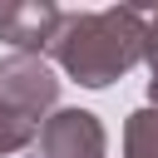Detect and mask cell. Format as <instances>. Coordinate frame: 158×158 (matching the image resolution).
I'll return each mask as SVG.
<instances>
[{"mask_svg":"<svg viewBox=\"0 0 158 158\" xmlns=\"http://www.w3.org/2000/svg\"><path fill=\"white\" fill-rule=\"evenodd\" d=\"M143 5H109V10H64L54 40H49V64L64 69L84 89H109L123 79L133 64H143Z\"/></svg>","mask_w":158,"mask_h":158,"instance_id":"1","label":"cell"},{"mask_svg":"<svg viewBox=\"0 0 158 158\" xmlns=\"http://www.w3.org/2000/svg\"><path fill=\"white\" fill-rule=\"evenodd\" d=\"M0 99L30 118H49L59 104V69L44 54H0Z\"/></svg>","mask_w":158,"mask_h":158,"instance_id":"2","label":"cell"},{"mask_svg":"<svg viewBox=\"0 0 158 158\" xmlns=\"http://www.w3.org/2000/svg\"><path fill=\"white\" fill-rule=\"evenodd\" d=\"M109 133L89 109H54L40 123V158H104Z\"/></svg>","mask_w":158,"mask_h":158,"instance_id":"3","label":"cell"},{"mask_svg":"<svg viewBox=\"0 0 158 158\" xmlns=\"http://www.w3.org/2000/svg\"><path fill=\"white\" fill-rule=\"evenodd\" d=\"M59 20H64V10L54 0H0V40L15 54L49 59V40H54Z\"/></svg>","mask_w":158,"mask_h":158,"instance_id":"4","label":"cell"},{"mask_svg":"<svg viewBox=\"0 0 158 158\" xmlns=\"http://www.w3.org/2000/svg\"><path fill=\"white\" fill-rule=\"evenodd\" d=\"M123 158H158V109H133L123 118Z\"/></svg>","mask_w":158,"mask_h":158,"instance_id":"5","label":"cell"},{"mask_svg":"<svg viewBox=\"0 0 158 158\" xmlns=\"http://www.w3.org/2000/svg\"><path fill=\"white\" fill-rule=\"evenodd\" d=\"M35 138H40V118H30V114H20L15 104H5V99H0V158H5V153L30 148Z\"/></svg>","mask_w":158,"mask_h":158,"instance_id":"6","label":"cell"},{"mask_svg":"<svg viewBox=\"0 0 158 158\" xmlns=\"http://www.w3.org/2000/svg\"><path fill=\"white\" fill-rule=\"evenodd\" d=\"M143 25H148V40H143V64L158 74V10H143Z\"/></svg>","mask_w":158,"mask_h":158,"instance_id":"7","label":"cell"},{"mask_svg":"<svg viewBox=\"0 0 158 158\" xmlns=\"http://www.w3.org/2000/svg\"><path fill=\"white\" fill-rule=\"evenodd\" d=\"M148 109H158V74L148 79Z\"/></svg>","mask_w":158,"mask_h":158,"instance_id":"8","label":"cell"}]
</instances>
